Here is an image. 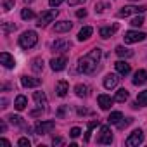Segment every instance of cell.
<instances>
[{"label": "cell", "instance_id": "1", "mask_svg": "<svg viewBox=\"0 0 147 147\" xmlns=\"http://www.w3.org/2000/svg\"><path fill=\"white\" fill-rule=\"evenodd\" d=\"M102 57V50L99 47L92 49L88 54H85L83 57L78 59V71L83 75H94L95 71H99V61Z\"/></svg>", "mask_w": 147, "mask_h": 147}, {"label": "cell", "instance_id": "2", "mask_svg": "<svg viewBox=\"0 0 147 147\" xmlns=\"http://www.w3.org/2000/svg\"><path fill=\"white\" fill-rule=\"evenodd\" d=\"M38 42V35L35 31H24L21 36H19V47L21 49H33Z\"/></svg>", "mask_w": 147, "mask_h": 147}, {"label": "cell", "instance_id": "3", "mask_svg": "<svg viewBox=\"0 0 147 147\" xmlns=\"http://www.w3.org/2000/svg\"><path fill=\"white\" fill-rule=\"evenodd\" d=\"M147 11V5H126L121 7V11L118 12V18H128L131 14H142Z\"/></svg>", "mask_w": 147, "mask_h": 147}, {"label": "cell", "instance_id": "4", "mask_svg": "<svg viewBox=\"0 0 147 147\" xmlns=\"http://www.w3.org/2000/svg\"><path fill=\"white\" fill-rule=\"evenodd\" d=\"M144 142V131L140 130V128H137V130H133L131 133H130V137L125 140V145L126 147H137V145H140Z\"/></svg>", "mask_w": 147, "mask_h": 147}, {"label": "cell", "instance_id": "5", "mask_svg": "<svg viewBox=\"0 0 147 147\" xmlns=\"http://www.w3.org/2000/svg\"><path fill=\"white\" fill-rule=\"evenodd\" d=\"M57 14H59V11H57V9H52V11H45V12H42V14H40V18H38L36 26H38V28L47 26L49 23H52V21L57 18Z\"/></svg>", "mask_w": 147, "mask_h": 147}, {"label": "cell", "instance_id": "6", "mask_svg": "<svg viewBox=\"0 0 147 147\" xmlns=\"http://www.w3.org/2000/svg\"><path fill=\"white\" fill-rule=\"evenodd\" d=\"M54 128H55V121H52V119H49V121H40V123L35 125V131H36V135L50 133Z\"/></svg>", "mask_w": 147, "mask_h": 147}, {"label": "cell", "instance_id": "7", "mask_svg": "<svg viewBox=\"0 0 147 147\" xmlns=\"http://www.w3.org/2000/svg\"><path fill=\"white\" fill-rule=\"evenodd\" d=\"M123 38H125V43H138V42L145 40V33H142V31H126Z\"/></svg>", "mask_w": 147, "mask_h": 147}, {"label": "cell", "instance_id": "8", "mask_svg": "<svg viewBox=\"0 0 147 147\" xmlns=\"http://www.w3.org/2000/svg\"><path fill=\"white\" fill-rule=\"evenodd\" d=\"M113 142V131L109 126H102L100 128V135L97 137V144H102V145H109Z\"/></svg>", "mask_w": 147, "mask_h": 147}, {"label": "cell", "instance_id": "9", "mask_svg": "<svg viewBox=\"0 0 147 147\" xmlns=\"http://www.w3.org/2000/svg\"><path fill=\"white\" fill-rule=\"evenodd\" d=\"M21 85H23L24 88H35V87H40V85H42V80H40V78H33V76L23 75V76H21Z\"/></svg>", "mask_w": 147, "mask_h": 147}, {"label": "cell", "instance_id": "10", "mask_svg": "<svg viewBox=\"0 0 147 147\" xmlns=\"http://www.w3.org/2000/svg\"><path fill=\"white\" fill-rule=\"evenodd\" d=\"M66 64H67V59H66L64 55H61V57H54V59L50 61V67H52V71H62V69L66 67Z\"/></svg>", "mask_w": 147, "mask_h": 147}, {"label": "cell", "instance_id": "11", "mask_svg": "<svg viewBox=\"0 0 147 147\" xmlns=\"http://www.w3.org/2000/svg\"><path fill=\"white\" fill-rule=\"evenodd\" d=\"M67 92H69V83H67L66 80H59V82L55 83V94H57L59 97H66Z\"/></svg>", "mask_w": 147, "mask_h": 147}, {"label": "cell", "instance_id": "12", "mask_svg": "<svg viewBox=\"0 0 147 147\" xmlns=\"http://www.w3.org/2000/svg\"><path fill=\"white\" fill-rule=\"evenodd\" d=\"M97 102H99V106H100V109H104V111H107V109H111V106H113V102H114V99H111L109 95H106V94H100L99 97H97Z\"/></svg>", "mask_w": 147, "mask_h": 147}, {"label": "cell", "instance_id": "13", "mask_svg": "<svg viewBox=\"0 0 147 147\" xmlns=\"http://www.w3.org/2000/svg\"><path fill=\"white\" fill-rule=\"evenodd\" d=\"M0 62H2L4 67H7V69H12L16 66V61H14V57L9 52H2V54H0Z\"/></svg>", "mask_w": 147, "mask_h": 147}, {"label": "cell", "instance_id": "14", "mask_svg": "<svg viewBox=\"0 0 147 147\" xmlns=\"http://www.w3.org/2000/svg\"><path fill=\"white\" fill-rule=\"evenodd\" d=\"M118 83H119V76H118V75H114V73H109V75L104 78V87H106L107 90L114 88Z\"/></svg>", "mask_w": 147, "mask_h": 147}, {"label": "cell", "instance_id": "15", "mask_svg": "<svg viewBox=\"0 0 147 147\" xmlns=\"http://www.w3.org/2000/svg\"><path fill=\"white\" fill-rule=\"evenodd\" d=\"M114 67H116V71H118V75H121V76H128L130 71H131L130 64L125 62V61H118V62L114 64Z\"/></svg>", "mask_w": 147, "mask_h": 147}, {"label": "cell", "instance_id": "16", "mask_svg": "<svg viewBox=\"0 0 147 147\" xmlns=\"http://www.w3.org/2000/svg\"><path fill=\"white\" fill-rule=\"evenodd\" d=\"M118 31V24H113V26H102L100 30H99V35H100V38H111L114 33Z\"/></svg>", "mask_w": 147, "mask_h": 147}, {"label": "cell", "instance_id": "17", "mask_svg": "<svg viewBox=\"0 0 147 147\" xmlns=\"http://www.w3.org/2000/svg\"><path fill=\"white\" fill-rule=\"evenodd\" d=\"M33 99H35V102H36V106H38V107H42V109H45V111H47L49 100H47V97H45V94H43V92H35V94H33Z\"/></svg>", "mask_w": 147, "mask_h": 147}, {"label": "cell", "instance_id": "18", "mask_svg": "<svg viewBox=\"0 0 147 147\" xmlns=\"http://www.w3.org/2000/svg\"><path fill=\"white\" fill-rule=\"evenodd\" d=\"M147 82V71L145 69H138L137 73H135V76H133V85H144Z\"/></svg>", "mask_w": 147, "mask_h": 147}, {"label": "cell", "instance_id": "19", "mask_svg": "<svg viewBox=\"0 0 147 147\" xmlns=\"http://www.w3.org/2000/svg\"><path fill=\"white\" fill-rule=\"evenodd\" d=\"M71 28H73V23H69V21H61V23H55L54 24V31L55 33H66Z\"/></svg>", "mask_w": 147, "mask_h": 147}, {"label": "cell", "instance_id": "20", "mask_svg": "<svg viewBox=\"0 0 147 147\" xmlns=\"http://www.w3.org/2000/svg\"><path fill=\"white\" fill-rule=\"evenodd\" d=\"M92 33H94V28H92V26H83V28L80 30V33H78V42L88 40V38L92 36Z\"/></svg>", "mask_w": 147, "mask_h": 147}, {"label": "cell", "instance_id": "21", "mask_svg": "<svg viewBox=\"0 0 147 147\" xmlns=\"http://www.w3.org/2000/svg\"><path fill=\"white\" fill-rule=\"evenodd\" d=\"M75 92H76L78 97H88L90 95V87L88 85H83V83H78L75 87Z\"/></svg>", "mask_w": 147, "mask_h": 147}, {"label": "cell", "instance_id": "22", "mask_svg": "<svg viewBox=\"0 0 147 147\" xmlns=\"http://www.w3.org/2000/svg\"><path fill=\"white\" fill-rule=\"evenodd\" d=\"M43 66H45V62H43L42 57H35V59L31 61V69H33V73H42V71H43Z\"/></svg>", "mask_w": 147, "mask_h": 147}, {"label": "cell", "instance_id": "23", "mask_svg": "<svg viewBox=\"0 0 147 147\" xmlns=\"http://www.w3.org/2000/svg\"><path fill=\"white\" fill-rule=\"evenodd\" d=\"M26 106H28V99L24 95H18L16 100H14V107L18 111H23V109H26Z\"/></svg>", "mask_w": 147, "mask_h": 147}, {"label": "cell", "instance_id": "24", "mask_svg": "<svg viewBox=\"0 0 147 147\" xmlns=\"http://www.w3.org/2000/svg\"><path fill=\"white\" fill-rule=\"evenodd\" d=\"M114 52H116V54H118L119 57H125V59H126V57H131V55H133V52H131L130 49L123 47V45H118V47L114 49Z\"/></svg>", "mask_w": 147, "mask_h": 147}, {"label": "cell", "instance_id": "25", "mask_svg": "<svg viewBox=\"0 0 147 147\" xmlns=\"http://www.w3.org/2000/svg\"><path fill=\"white\" fill-rule=\"evenodd\" d=\"M121 119H123V114H121L119 111H114V113H111V114H109L107 123H109V125H118Z\"/></svg>", "mask_w": 147, "mask_h": 147}, {"label": "cell", "instance_id": "26", "mask_svg": "<svg viewBox=\"0 0 147 147\" xmlns=\"http://www.w3.org/2000/svg\"><path fill=\"white\" fill-rule=\"evenodd\" d=\"M128 90L126 88H119L118 92H116V97H114V100L116 102H125V100H128Z\"/></svg>", "mask_w": 147, "mask_h": 147}, {"label": "cell", "instance_id": "27", "mask_svg": "<svg viewBox=\"0 0 147 147\" xmlns=\"http://www.w3.org/2000/svg\"><path fill=\"white\" fill-rule=\"evenodd\" d=\"M69 47H71V43H69V42H64V40H57V42L52 43V49H54V50H66V49H69Z\"/></svg>", "mask_w": 147, "mask_h": 147}, {"label": "cell", "instance_id": "28", "mask_svg": "<svg viewBox=\"0 0 147 147\" xmlns=\"http://www.w3.org/2000/svg\"><path fill=\"white\" fill-rule=\"evenodd\" d=\"M16 28H18V26H16L14 23H4V24H2V33H4V35L7 36L9 33L16 31Z\"/></svg>", "mask_w": 147, "mask_h": 147}, {"label": "cell", "instance_id": "29", "mask_svg": "<svg viewBox=\"0 0 147 147\" xmlns=\"http://www.w3.org/2000/svg\"><path fill=\"white\" fill-rule=\"evenodd\" d=\"M99 125H100V121H99V119H97V121H92V123H88V130H87V133H85V138H83L85 142H88V140H90V135H92L94 128H95V126H99Z\"/></svg>", "mask_w": 147, "mask_h": 147}, {"label": "cell", "instance_id": "30", "mask_svg": "<svg viewBox=\"0 0 147 147\" xmlns=\"http://www.w3.org/2000/svg\"><path fill=\"white\" fill-rule=\"evenodd\" d=\"M137 104H138V107L147 106V90H144V92L138 94V97H137Z\"/></svg>", "mask_w": 147, "mask_h": 147}, {"label": "cell", "instance_id": "31", "mask_svg": "<svg viewBox=\"0 0 147 147\" xmlns=\"http://www.w3.org/2000/svg\"><path fill=\"white\" fill-rule=\"evenodd\" d=\"M21 18H23L24 21H30V19H33V18H35V12H33L31 9H28V7H26V9H23V11H21Z\"/></svg>", "mask_w": 147, "mask_h": 147}, {"label": "cell", "instance_id": "32", "mask_svg": "<svg viewBox=\"0 0 147 147\" xmlns=\"http://www.w3.org/2000/svg\"><path fill=\"white\" fill-rule=\"evenodd\" d=\"M7 119H9V123H11V125H16V126H19V125H24L21 116H14V114H11Z\"/></svg>", "mask_w": 147, "mask_h": 147}, {"label": "cell", "instance_id": "33", "mask_svg": "<svg viewBox=\"0 0 147 147\" xmlns=\"http://www.w3.org/2000/svg\"><path fill=\"white\" fill-rule=\"evenodd\" d=\"M131 121H133L131 118H125L123 121H119V123H118V128H119V130H125L128 125H131Z\"/></svg>", "mask_w": 147, "mask_h": 147}, {"label": "cell", "instance_id": "34", "mask_svg": "<svg viewBox=\"0 0 147 147\" xmlns=\"http://www.w3.org/2000/svg\"><path fill=\"white\" fill-rule=\"evenodd\" d=\"M18 145H19V147H30V145H31V142H30V138L21 137V138L18 140Z\"/></svg>", "mask_w": 147, "mask_h": 147}, {"label": "cell", "instance_id": "35", "mask_svg": "<svg viewBox=\"0 0 147 147\" xmlns=\"http://www.w3.org/2000/svg\"><path fill=\"white\" fill-rule=\"evenodd\" d=\"M106 9H107V4H104V2H97V4H95V12L100 14V12H104Z\"/></svg>", "mask_w": 147, "mask_h": 147}, {"label": "cell", "instance_id": "36", "mask_svg": "<svg viewBox=\"0 0 147 147\" xmlns=\"http://www.w3.org/2000/svg\"><path fill=\"white\" fill-rule=\"evenodd\" d=\"M130 24H131V26H142V24H144V18H142V16H137V18L131 19Z\"/></svg>", "mask_w": 147, "mask_h": 147}, {"label": "cell", "instance_id": "37", "mask_svg": "<svg viewBox=\"0 0 147 147\" xmlns=\"http://www.w3.org/2000/svg\"><path fill=\"white\" fill-rule=\"evenodd\" d=\"M14 4H16V0H5L4 2V11H11L14 7Z\"/></svg>", "mask_w": 147, "mask_h": 147}, {"label": "cell", "instance_id": "38", "mask_svg": "<svg viewBox=\"0 0 147 147\" xmlns=\"http://www.w3.org/2000/svg\"><path fill=\"white\" fill-rule=\"evenodd\" d=\"M80 133H82V130H80L78 126H75V128H71V131H69V135H71L73 138H76V137H80Z\"/></svg>", "mask_w": 147, "mask_h": 147}, {"label": "cell", "instance_id": "39", "mask_svg": "<svg viewBox=\"0 0 147 147\" xmlns=\"http://www.w3.org/2000/svg\"><path fill=\"white\" fill-rule=\"evenodd\" d=\"M64 2V0H49V4H50V7H59L61 4Z\"/></svg>", "mask_w": 147, "mask_h": 147}, {"label": "cell", "instance_id": "40", "mask_svg": "<svg viewBox=\"0 0 147 147\" xmlns=\"http://www.w3.org/2000/svg\"><path fill=\"white\" fill-rule=\"evenodd\" d=\"M67 4L69 5H82V4H85V0H67Z\"/></svg>", "mask_w": 147, "mask_h": 147}, {"label": "cell", "instance_id": "41", "mask_svg": "<svg viewBox=\"0 0 147 147\" xmlns=\"http://www.w3.org/2000/svg\"><path fill=\"white\" fill-rule=\"evenodd\" d=\"M64 144V140L61 138V137H54V140H52V145H62Z\"/></svg>", "mask_w": 147, "mask_h": 147}, {"label": "cell", "instance_id": "42", "mask_svg": "<svg viewBox=\"0 0 147 147\" xmlns=\"http://www.w3.org/2000/svg\"><path fill=\"white\" fill-rule=\"evenodd\" d=\"M85 16H87V11H85V9L76 11V18H85Z\"/></svg>", "mask_w": 147, "mask_h": 147}, {"label": "cell", "instance_id": "43", "mask_svg": "<svg viewBox=\"0 0 147 147\" xmlns=\"http://www.w3.org/2000/svg\"><path fill=\"white\" fill-rule=\"evenodd\" d=\"M43 111H45V109H42V107H40V109H38V111H31V113H30V114H31V116H33V118H35V116H40V114H42V113H43Z\"/></svg>", "mask_w": 147, "mask_h": 147}, {"label": "cell", "instance_id": "44", "mask_svg": "<svg viewBox=\"0 0 147 147\" xmlns=\"http://www.w3.org/2000/svg\"><path fill=\"white\" fill-rule=\"evenodd\" d=\"M76 111H78V114H80V116H82V114H90V111H88V109H82V107H78Z\"/></svg>", "mask_w": 147, "mask_h": 147}, {"label": "cell", "instance_id": "45", "mask_svg": "<svg viewBox=\"0 0 147 147\" xmlns=\"http://www.w3.org/2000/svg\"><path fill=\"white\" fill-rule=\"evenodd\" d=\"M0 130H2V133H4V131L7 130V125H5L4 121H2V123H0Z\"/></svg>", "mask_w": 147, "mask_h": 147}, {"label": "cell", "instance_id": "46", "mask_svg": "<svg viewBox=\"0 0 147 147\" xmlns=\"http://www.w3.org/2000/svg\"><path fill=\"white\" fill-rule=\"evenodd\" d=\"M0 107H2V109L7 107V99H2V106H0Z\"/></svg>", "mask_w": 147, "mask_h": 147}, {"label": "cell", "instance_id": "47", "mask_svg": "<svg viewBox=\"0 0 147 147\" xmlns=\"http://www.w3.org/2000/svg\"><path fill=\"white\" fill-rule=\"evenodd\" d=\"M57 116H64V107H61V109L57 111Z\"/></svg>", "mask_w": 147, "mask_h": 147}, {"label": "cell", "instance_id": "48", "mask_svg": "<svg viewBox=\"0 0 147 147\" xmlns=\"http://www.w3.org/2000/svg\"><path fill=\"white\" fill-rule=\"evenodd\" d=\"M2 144H4V145H7V147L11 145V144H9V140H5V138H2Z\"/></svg>", "mask_w": 147, "mask_h": 147}, {"label": "cell", "instance_id": "49", "mask_svg": "<svg viewBox=\"0 0 147 147\" xmlns=\"http://www.w3.org/2000/svg\"><path fill=\"white\" fill-rule=\"evenodd\" d=\"M24 2H26V4H31V2H33V0H24Z\"/></svg>", "mask_w": 147, "mask_h": 147}]
</instances>
